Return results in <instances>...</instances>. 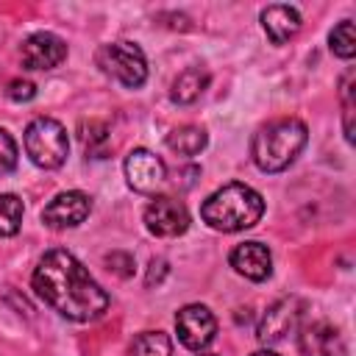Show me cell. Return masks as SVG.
Returning a JSON list of instances; mask_svg holds the SVG:
<instances>
[{
	"label": "cell",
	"mask_w": 356,
	"mask_h": 356,
	"mask_svg": "<svg viewBox=\"0 0 356 356\" xmlns=\"http://www.w3.org/2000/svg\"><path fill=\"white\" fill-rule=\"evenodd\" d=\"M17 161H19V150H17V142H14V136H11L6 128H0V175H8V172H14Z\"/></svg>",
	"instance_id": "obj_21"
},
{
	"label": "cell",
	"mask_w": 356,
	"mask_h": 356,
	"mask_svg": "<svg viewBox=\"0 0 356 356\" xmlns=\"http://www.w3.org/2000/svg\"><path fill=\"white\" fill-rule=\"evenodd\" d=\"M303 312H306V303L300 298H281V300H275L264 312V317H261V323L256 328L259 342L273 345V342L286 339V334H292V331L300 328Z\"/></svg>",
	"instance_id": "obj_7"
},
{
	"label": "cell",
	"mask_w": 356,
	"mask_h": 356,
	"mask_svg": "<svg viewBox=\"0 0 356 356\" xmlns=\"http://www.w3.org/2000/svg\"><path fill=\"white\" fill-rule=\"evenodd\" d=\"M131 356H172V342L164 331H142L131 345Z\"/></svg>",
	"instance_id": "obj_18"
},
{
	"label": "cell",
	"mask_w": 356,
	"mask_h": 356,
	"mask_svg": "<svg viewBox=\"0 0 356 356\" xmlns=\"http://www.w3.org/2000/svg\"><path fill=\"white\" fill-rule=\"evenodd\" d=\"M228 261H231V267L242 275V278H248V281H267L270 275H273V253L267 250V245H261V242H239L234 250H231V256H228Z\"/></svg>",
	"instance_id": "obj_13"
},
{
	"label": "cell",
	"mask_w": 356,
	"mask_h": 356,
	"mask_svg": "<svg viewBox=\"0 0 356 356\" xmlns=\"http://www.w3.org/2000/svg\"><path fill=\"white\" fill-rule=\"evenodd\" d=\"M6 95H8L14 103H28V100L36 97V86H33L31 81H25V78H14V81L8 83V89H6Z\"/></svg>",
	"instance_id": "obj_22"
},
{
	"label": "cell",
	"mask_w": 356,
	"mask_h": 356,
	"mask_svg": "<svg viewBox=\"0 0 356 356\" xmlns=\"http://www.w3.org/2000/svg\"><path fill=\"white\" fill-rule=\"evenodd\" d=\"M261 214H264V197L253 186L239 181H231L222 189L211 192L200 206L203 222L222 234L253 228L261 220Z\"/></svg>",
	"instance_id": "obj_2"
},
{
	"label": "cell",
	"mask_w": 356,
	"mask_h": 356,
	"mask_svg": "<svg viewBox=\"0 0 356 356\" xmlns=\"http://www.w3.org/2000/svg\"><path fill=\"white\" fill-rule=\"evenodd\" d=\"M22 214H25L22 200L11 192H0V236H14L22 225Z\"/></svg>",
	"instance_id": "obj_19"
},
{
	"label": "cell",
	"mask_w": 356,
	"mask_h": 356,
	"mask_svg": "<svg viewBox=\"0 0 356 356\" xmlns=\"http://www.w3.org/2000/svg\"><path fill=\"white\" fill-rule=\"evenodd\" d=\"M125 181L134 192H142V195H153L164 181H167V164L150 153L147 147H134L128 156H125Z\"/></svg>",
	"instance_id": "obj_8"
},
{
	"label": "cell",
	"mask_w": 356,
	"mask_h": 356,
	"mask_svg": "<svg viewBox=\"0 0 356 356\" xmlns=\"http://www.w3.org/2000/svg\"><path fill=\"white\" fill-rule=\"evenodd\" d=\"M298 350L303 356H345V337L325 320L306 323L298 334Z\"/></svg>",
	"instance_id": "obj_12"
},
{
	"label": "cell",
	"mask_w": 356,
	"mask_h": 356,
	"mask_svg": "<svg viewBox=\"0 0 356 356\" xmlns=\"http://www.w3.org/2000/svg\"><path fill=\"white\" fill-rule=\"evenodd\" d=\"M19 58L25 70H56L67 58V42L50 31H36L22 42Z\"/></svg>",
	"instance_id": "obj_11"
},
{
	"label": "cell",
	"mask_w": 356,
	"mask_h": 356,
	"mask_svg": "<svg viewBox=\"0 0 356 356\" xmlns=\"http://www.w3.org/2000/svg\"><path fill=\"white\" fill-rule=\"evenodd\" d=\"M97 67L114 78L117 83H122L125 89H139L147 81V58L142 53L139 44L134 42H111V44H100L97 56H95Z\"/></svg>",
	"instance_id": "obj_5"
},
{
	"label": "cell",
	"mask_w": 356,
	"mask_h": 356,
	"mask_svg": "<svg viewBox=\"0 0 356 356\" xmlns=\"http://www.w3.org/2000/svg\"><path fill=\"white\" fill-rule=\"evenodd\" d=\"M250 356H281V353H275V350H256V353H250Z\"/></svg>",
	"instance_id": "obj_25"
},
{
	"label": "cell",
	"mask_w": 356,
	"mask_h": 356,
	"mask_svg": "<svg viewBox=\"0 0 356 356\" xmlns=\"http://www.w3.org/2000/svg\"><path fill=\"white\" fill-rule=\"evenodd\" d=\"M209 81H211V75L206 67H186L184 72L175 75V81L170 86V100L178 106H189L206 92Z\"/></svg>",
	"instance_id": "obj_15"
},
{
	"label": "cell",
	"mask_w": 356,
	"mask_h": 356,
	"mask_svg": "<svg viewBox=\"0 0 356 356\" xmlns=\"http://www.w3.org/2000/svg\"><path fill=\"white\" fill-rule=\"evenodd\" d=\"M31 284L53 312L75 323L97 320L108 309V292L64 248H53L39 259Z\"/></svg>",
	"instance_id": "obj_1"
},
{
	"label": "cell",
	"mask_w": 356,
	"mask_h": 356,
	"mask_svg": "<svg viewBox=\"0 0 356 356\" xmlns=\"http://www.w3.org/2000/svg\"><path fill=\"white\" fill-rule=\"evenodd\" d=\"M167 270H170V267H167V261H164V259H153V261H150V267H147L145 284H147V286H153V284H161V278L167 275Z\"/></svg>",
	"instance_id": "obj_24"
},
{
	"label": "cell",
	"mask_w": 356,
	"mask_h": 356,
	"mask_svg": "<svg viewBox=\"0 0 356 356\" xmlns=\"http://www.w3.org/2000/svg\"><path fill=\"white\" fill-rule=\"evenodd\" d=\"M200 356H217V353H200Z\"/></svg>",
	"instance_id": "obj_26"
},
{
	"label": "cell",
	"mask_w": 356,
	"mask_h": 356,
	"mask_svg": "<svg viewBox=\"0 0 356 356\" xmlns=\"http://www.w3.org/2000/svg\"><path fill=\"white\" fill-rule=\"evenodd\" d=\"M309 128L298 117H278L264 122L250 139V159L261 172L286 170L306 147Z\"/></svg>",
	"instance_id": "obj_3"
},
{
	"label": "cell",
	"mask_w": 356,
	"mask_h": 356,
	"mask_svg": "<svg viewBox=\"0 0 356 356\" xmlns=\"http://www.w3.org/2000/svg\"><path fill=\"white\" fill-rule=\"evenodd\" d=\"M106 264H108V270H114L120 278H128V275L134 273V256H128V253H120V250H114V253H106Z\"/></svg>",
	"instance_id": "obj_23"
},
{
	"label": "cell",
	"mask_w": 356,
	"mask_h": 356,
	"mask_svg": "<svg viewBox=\"0 0 356 356\" xmlns=\"http://www.w3.org/2000/svg\"><path fill=\"white\" fill-rule=\"evenodd\" d=\"M145 228L153 236H181L189 228V211L181 200L170 195H159L145 206Z\"/></svg>",
	"instance_id": "obj_9"
},
{
	"label": "cell",
	"mask_w": 356,
	"mask_h": 356,
	"mask_svg": "<svg viewBox=\"0 0 356 356\" xmlns=\"http://www.w3.org/2000/svg\"><path fill=\"white\" fill-rule=\"evenodd\" d=\"M167 147L175 153V156H186V159H192V156H197L206 145H209V134H206V128H200V125H178V128H172L170 134H167Z\"/></svg>",
	"instance_id": "obj_16"
},
{
	"label": "cell",
	"mask_w": 356,
	"mask_h": 356,
	"mask_svg": "<svg viewBox=\"0 0 356 356\" xmlns=\"http://www.w3.org/2000/svg\"><path fill=\"white\" fill-rule=\"evenodd\" d=\"M25 153L42 170H58L70 156L67 128L53 117H36L25 128Z\"/></svg>",
	"instance_id": "obj_4"
},
{
	"label": "cell",
	"mask_w": 356,
	"mask_h": 356,
	"mask_svg": "<svg viewBox=\"0 0 356 356\" xmlns=\"http://www.w3.org/2000/svg\"><path fill=\"white\" fill-rule=\"evenodd\" d=\"M175 334L184 348L189 350H203L214 342L217 337V317L209 312L203 303H189L175 314Z\"/></svg>",
	"instance_id": "obj_6"
},
{
	"label": "cell",
	"mask_w": 356,
	"mask_h": 356,
	"mask_svg": "<svg viewBox=\"0 0 356 356\" xmlns=\"http://www.w3.org/2000/svg\"><path fill=\"white\" fill-rule=\"evenodd\" d=\"M92 214V197L81 189H70V192H58L42 211V222L47 228L64 231V228H75L81 225L86 217Z\"/></svg>",
	"instance_id": "obj_10"
},
{
	"label": "cell",
	"mask_w": 356,
	"mask_h": 356,
	"mask_svg": "<svg viewBox=\"0 0 356 356\" xmlns=\"http://www.w3.org/2000/svg\"><path fill=\"white\" fill-rule=\"evenodd\" d=\"M300 25H303V19H300L295 6L275 3V6H267L261 11V28L273 44H286L300 31Z\"/></svg>",
	"instance_id": "obj_14"
},
{
	"label": "cell",
	"mask_w": 356,
	"mask_h": 356,
	"mask_svg": "<svg viewBox=\"0 0 356 356\" xmlns=\"http://www.w3.org/2000/svg\"><path fill=\"white\" fill-rule=\"evenodd\" d=\"M81 142H83V150L92 159H106V153H108V128L100 120L81 122Z\"/></svg>",
	"instance_id": "obj_17"
},
{
	"label": "cell",
	"mask_w": 356,
	"mask_h": 356,
	"mask_svg": "<svg viewBox=\"0 0 356 356\" xmlns=\"http://www.w3.org/2000/svg\"><path fill=\"white\" fill-rule=\"evenodd\" d=\"M328 47L334 56L350 61L356 56V36H353V22L350 19H342L331 33H328Z\"/></svg>",
	"instance_id": "obj_20"
}]
</instances>
